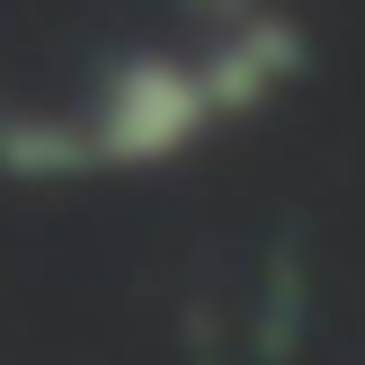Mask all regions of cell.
<instances>
[{
	"mask_svg": "<svg viewBox=\"0 0 365 365\" xmlns=\"http://www.w3.org/2000/svg\"><path fill=\"white\" fill-rule=\"evenodd\" d=\"M205 125H214L205 81H196L187 63L134 53V63H125L116 81L98 89V116L81 125V152H89V170H143V160L187 152Z\"/></svg>",
	"mask_w": 365,
	"mask_h": 365,
	"instance_id": "obj_1",
	"label": "cell"
},
{
	"mask_svg": "<svg viewBox=\"0 0 365 365\" xmlns=\"http://www.w3.org/2000/svg\"><path fill=\"white\" fill-rule=\"evenodd\" d=\"M294 63H303V45H294V27H285V18H232V45L214 53L196 81H205V107L223 116V107H259Z\"/></svg>",
	"mask_w": 365,
	"mask_h": 365,
	"instance_id": "obj_2",
	"label": "cell"
}]
</instances>
